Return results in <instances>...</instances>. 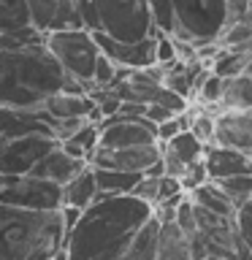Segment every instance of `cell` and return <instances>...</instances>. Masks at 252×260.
I'll list each match as a JSON object with an SVG mask.
<instances>
[{
    "instance_id": "cell-19",
    "label": "cell",
    "mask_w": 252,
    "mask_h": 260,
    "mask_svg": "<svg viewBox=\"0 0 252 260\" xmlns=\"http://www.w3.org/2000/svg\"><path fill=\"white\" fill-rule=\"evenodd\" d=\"M154 260H193V255H190V239H187V236L179 231L174 222H160Z\"/></svg>"
},
{
    "instance_id": "cell-39",
    "label": "cell",
    "mask_w": 252,
    "mask_h": 260,
    "mask_svg": "<svg viewBox=\"0 0 252 260\" xmlns=\"http://www.w3.org/2000/svg\"><path fill=\"white\" fill-rule=\"evenodd\" d=\"M241 19H244V22H247L249 27H252V6L247 8V11H244V16H241Z\"/></svg>"
},
{
    "instance_id": "cell-26",
    "label": "cell",
    "mask_w": 252,
    "mask_h": 260,
    "mask_svg": "<svg viewBox=\"0 0 252 260\" xmlns=\"http://www.w3.org/2000/svg\"><path fill=\"white\" fill-rule=\"evenodd\" d=\"M219 190H223L231 203L236 209L241 206V203H247L252 198V174H241V176H228V179H217L214 182Z\"/></svg>"
},
{
    "instance_id": "cell-42",
    "label": "cell",
    "mask_w": 252,
    "mask_h": 260,
    "mask_svg": "<svg viewBox=\"0 0 252 260\" xmlns=\"http://www.w3.org/2000/svg\"><path fill=\"white\" fill-rule=\"evenodd\" d=\"M247 3H249V6H252V0H247Z\"/></svg>"
},
{
    "instance_id": "cell-12",
    "label": "cell",
    "mask_w": 252,
    "mask_h": 260,
    "mask_svg": "<svg viewBox=\"0 0 252 260\" xmlns=\"http://www.w3.org/2000/svg\"><path fill=\"white\" fill-rule=\"evenodd\" d=\"M214 144L252 154V109L217 114L214 117Z\"/></svg>"
},
{
    "instance_id": "cell-40",
    "label": "cell",
    "mask_w": 252,
    "mask_h": 260,
    "mask_svg": "<svg viewBox=\"0 0 252 260\" xmlns=\"http://www.w3.org/2000/svg\"><path fill=\"white\" fill-rule=\"evenodd\" d=\"M49 260H68V257H65V252L60 249V252H57V255H54V257H49Z\"/></svg>"
},
{
    "instance_id": "cell-13",
    "label": "cell",
    "mask_w": 252,
    "mask_h": 260,
    "mask_svg": "<svg viewBox=\"0 0 252 260\" xmlns=\"http://www.w3.org/2000/svg\"><path fill=\"white\" fill-rule=\"evenodd\" d=\"M160 160L168 176H182L187 166L203 160V144L195 138L190 130H182L174 138H168L166 144H160Z\"/></svg>"
},
{
    "instance_id": "cell-9",
    "label": "cell",
    "mask_w": 252,
    "mask_h": 260,
    "mask_svg": "<svg viewBox=\"0 0 252 260\" xmlns=\"http://www.w3.org/2000/svg\"><path fill=\"white\" fill-rule=\"evenodd\" d=\"M154 127L146 117H109L98 125V146L103 149H125V146H141L154 144Z\"/></svg>"
},
{
    "instance_id": "cell-41",
    "label": "cell",
    "mask_w": 252,
    "mask_h": 260,
    "mask_svg": "<svg viewBox=\"0 0 252 260\" xmlns=\"http://www.w3.org/2000/svg\"><path fill=\"white\" fill-rule=\"evenodd\" d=\"M206 260H225V257H206Z\"/></svg>"
},
{
    "instance_id": "cell-35",
    "label": "cell",
    "mask_w": 252,
    "mask_h": 260,
    "mask_svg": "<svg viewBox=\"0 0 252 260\" xmlns=\"http://www.w3.org/2000/svg\"><path fill=\"white\" fill-rule=\"evenodd\" d=\"M154 62L168 68V65L176 62V46L174 38L166 36V32H154Z\"/></svg>"
},
{
    "instance_id": "cell-8",
    "label": "cell",
    "mask_w": 252,
    "mask_h": 260,
    "mask_svg": "<svg viewBox=\"0 0 252 260\" xmlns=\"http://www.w3.org/2000/svg\"><path fill=\"white\" fill-rule=\"evenodd\" d=\"M57 141L46 133L0 138V174H30L38 160L49 154Z\"/></svg>"
},
{
    "instance_id": "cell-2",
    "label": "cell",
    "mask_w": 252,
    "mask_h": 260,
    "mask_svg": "<svg viewBox=\"0 0 252 260\" xmlns=\"http://www.w3.org/2000/svg\"><path fill=\"white\" fill-rule=\"evenodd\" d=\"M62 84L65 71L44 44L0 52V106L38 111Z\"/></svg>"
},
{
    "instance_id": "cell-14",
    "label": "cell",
    "mask_w": 252,
    "mask_h": 260,
    "mask_svg": "<svg viewBox=\"0 0 252 260\" xmlns=\"http://www.w3.org/2000/svg\"><path fill=\"white\" fill-rule=\"evenodd\" d=\"M41 109L49 114V119H87L95 125L103 122L95 101L87 92H54Z\"/></svg>"
},
{
    "instance_id": "cell-5",
    "label": "cell",
    "mask_w": 252,
    "mask_h": 260,
    "mask_svg": "<svg viewBox=\"0 0 252 260\" xmlns=\"http://www.w3.org/2000/svg\"><path fill=\"white\" fill-rule=\"evenodd\" d=\"M98 14V30L114 41H144L154 36V24L149 16L146 0H89Z\"/></svg>"
},
{
    "instance_id": "cell-23",
    "label": "cell",
    "mask_w": 252,
    "mask_h": 260,
    "mask_svg": "<svg viewBox=\"0 0 252 260\" xmlns=\"http://www.w3.org/2000/svg\"><path fill=\"white\" fill-rule=\"evenodd\" d=\"M98 192L106 195H130L138 179L144 174H128V171H111V168H92Z\"/></svg>"
},
{
    "instance_id": "cell-30",
    "label": "cell",
    "mask_w": 252,
    "mask_h": 260,
    "mask_svg": "<svg viewBox=\"0 0 252 260\" xmlns=\"http://www.w3.org/2000/svg\"><path fill=\"white\" fill-rule=\"evenodd\" d=\"M146 6H149V16H152V24H154V32L174 36L176 19H174V6H171V0H146Z\"/></svg>"
},
{
    "instance_id": "cell-22",
    "label": "cell",
    "mask_w": 252,
    "mask_h": 260,
    "mask_svg": "<svg viewBox=\"0 0 252 260\" xmlns=\"http://www.w3.org/2000/svg\"><path fill=\"white\" fill-rule=\"evenodd\" d=\"M187 195H190V201L195 203V206H201L206 211H214V214H219V217H233L236 214V206L231 203V198H228L214 182H203Z\"/></svg>"
},
{
    "instance_id": "cell-24",
    "label": "cell",
    "mask_w": 252,
    "mask_h": 260,
    "mask_svg": "<svg viewBox=\"0 0 252 260\" xmlns=\"http://www.w3.org/2000/svg\"><path fill=\"white\" fill-rule=\"evenodd\" d=\"M95 146H98V125L95 122H84L73 136H68L65 141H60L62 152H68L71 157H76V160H84L87 166H89V157H92Z\"/></svg>"
},
{
    "instance_id": "cell-3",
    "label": "cell",
    "mask_w": 252,
    "mask_h": 260,
    "mask_svg": "<svg viewBox=\"0 0 252 260\" xmlns=\"http://www.w3.org/2000/svg\"><path fill=\"white\" fill-rule=\"evenodd\" d=\"M60 209L33 211L0 203V260H49L62 249Z\"/></svg>"
},
{
    "instance_id": "cell-44",
    "label": "cell",
    "mask_w": 252,
    "mask_h": 260,
    "mask_svg": "<svg viewBox=\"0 0 252 260\" xmlns=\"http://www.w3.org/2000/svg\"><path fill=\"white\" fill-rule=\"evenodd\" d=\"M249 160H252V154H249Z\"/></svg>"
},
{
    "instance_id": "cell-17",
    "label": "cell",
    "mask_w": 252,
    "mask_h": 260,
    "mask_svg": "<svg viewBox=\"0 0 252 260\" xmlns=\"http://www.w3.org/2000/svg\"><path fill=\"white\" fill-rule=\"evenodd\" d=\"M87 168V162L84 160H76V157H71L68 152H62L60 149V144L54 146L49 154H44V157L38 160V166L30 171L33 176H41V179H49V182H54V184H68L73 176L79 174V171H84Z\"/></svg>"
},
{
    "instance_id": "cell-4",
    "label": "cell",
    "mask_w": 252,
    "mask_h": 260,
    "mask_svg": "<svg viewBox=\"0 0 252 260\" xmlns=\"http://www.w3.org/2000/svg\"><path fill=\"white\" fill-rule=\"evenodd\" d=\"M176 30L174 38L193 46L219 41L228 24V0H171Z\"/></svg>"
},
{
    "instance_id": "cell-11",
    "label": "cell",
    "mask_w": 252,
    "mask_h": 260,
    "mask_svg": "<svg viewBox=\"0 0 252 260\" xmlns=\"http://www.w3.org/2000/svg\"><path fill=\"white\" fill-rule=\"evenodd\" d=\"M92 41H95L98 52L109 57L117 68L141 71V68L154 65V36L144 38V41H133V44H125V41L109 38L106 32H92Z\"/></svg>"
},
{
    "instance_id": "cell-38",
    "label": "cell",
    "mask_w": 252,
    "mask_h": 260,
    "mask_svg": "<svg viewBox=\"0 0 252 260\" xmlns=\"http://www.w3.org/2000/svg\"><path fill=\"white\" fill-rule=\"evenodd\" d=\"M244 73H247V76L252 79V54L247 57V62H244Z\"/></svg>"
},
{
    "instance_id": "cell-27",
    "label": "cell",
    "mask_w": 252,
    "mask_h": 260,
    "mask_svg": "<svg viewBox=\"0 0 252 260\" xmlns=\"http://www.w3.org/2000/svg\"><path fill=\"white\" fill-rule=\"evenodd\" d=\"M244 62H247L244 54L231 52V49H223V52L209 62V71L219 79H233V76H239V73H244Z\"/></svg>"
},
{
    "instance_id": "cell-7",
    "label": "cell",
    "mask_w": 252,
    "mask_h": 260,
    "mask_svg": "<svg viewBox=\"0 0 252 260\" xmlns=\"http://www.w3.org/2000/svg\"><path fill=\"white\" fill-rule=\"evenodd\" d=\"M0 203L33 211H57L62 206V187L33 174H0Z\"/></svg>"
},
{
    "instance_id": "cell-29",
    "label": "cell",
    "mask_w": 252,
    "mask_h": 260,
    "mask_svg": "<svg viewBox=\"0 0 252 260\" xmlns=\"http://www.w3.org/2000/svg\"><path fill=\"white\" fill-rule=\"evenodd\" d=\"M57 6H60V0H27L30 24L41 32H49L54 22V14H57Z\"/></svg>"
},
{
    "instance_id": "cell-33",
    "label": "cell",
    "mask_w": 252,
    "mask_h": 260,
    "mask_svg": "<svg viewBox=\"0 0 252 260\" xmlns=\"http://www.w3.org/2000/svg\"><path fill=\"white\" fill-rule=\"evenodd\" d=\"M190 133L198 138L203 146L214 144V117L209 111H198V114H190Z\"/></svg>"
},
{
    "instance_id": "cell-43",
    "label": "cell",
    "mask_w": 252,
    "mask_h": 260,
    "mask_svg": "<svg viewBox=\"0 0 252 260\" xmlns=\"http://www.w3.org/2000/svg\"><path fill=\"white\" fill-rule=\"evenodd\" d=\"M247 260H252V255H249V257H247Z\"/></svg>"
},
{
    "instance_id": "cell-25",
    "label": "cell",
    "mask_w": 252,
    "mask_h": 260,
    "mask_svg": "<svg viewBox=\"0 0 252 260\" xmlns=\"http://www.w3.org/2000/svg\"><path fill=\"white\" fill-rule=\"evenodd\" d=\"M30 24L27 0H0V32L22 30Z\"/></svg>"
},
{
    "instance_id": "cell-16",
    "label": "cell",
    "mask_w": 252,
    "mask_h": 260,
    "mask_svg": "<svg viewBox=\"0 0 252 260\" xmlns=\"http://www.w3.org/2000/svg\"><path fill=\"white\" fill-rule=\"evenodd\" d=\"M203 168H206L209 182H217V179H228V176L252 174V160L244 152L209 144V146H203Z\"/></svg>"
},
{
    "instance_id": "cell-34",
    "label": "cell",
    "mask_w": 252,
    "mask_h": 260,
    "mask_svg": "<svg viewBox=\"0 0 252 260\" xmlns=\"http://www.w3.org/2000/svg\"><path fill=\"white\" fill-rule=\"evenodd\" d=\"M174 225L187 236V239H193V236H195V214H193V201H190V195H184V198L176 203Z\"/></svg>"
},
{
    "instance_id": "cell-1",
    "label": "cell",
    "mask_w": 252,
    "mask_h": 260,
    "mask_svg": "<svg viewBox=\"0 0 252 260\" xmlns=\"http://www.w3.org/2000/svg\"><path fill=\"white\" fill-rule=\"evenodd\" d=\"M154 217V206L136 195L98 192L87 209H81L76 225L65 233L62 252L68 260H101L125 241H130Z\"/></svg>"
},
{
    "instance_id": "cell-28",
    "label": "cell",
    "mask_w": 252,
    "mask_h": 260,
    "mask_svg": "<svg viewBox=\"0 0 252 260\" xmlns=\"http://www.w3.org/2000/svg\"><path fill=\"white\" fill-rule=\"evenodd\" d=\"M33 44H44V32L36 30L33 24H27L22 30L0 32V52H14V49H24Z\"/></svg>"
},
{
    "instance_id": "cell-6",
    "label": "cell",
    "mask_w": 252,
    "mask_h": 260,
    "mask_svg": "<svg viewBox=\"0 0 252 260\" xmlns=\"http://www.w3.org/2000/svg\"><path fill=\"white\" fill-rule=\"evenodd\" d=\"M44 46L65 71V76L81 81L92 89V71L98 60V46L89 30H52L44 32Z\"/></svg>"
},
{
    "instance_id": "cell-32",
    "label": "cell",
    "mask_w": 252,
    "mask_h": 260,
    "mask_svg": "<svg viewBox=\"0 0 252 260\" xmlns=\"http://www.w3.org/2000/svg\"><path fill=\"white\" fill-rule=\"evenodd\" d=\"M223 84H225V79H219L211 71H206V73H203V79L198 81V87H195L198 101L203 106H217L219 103V95H223Z\"/></svg>"
},
{
    "instance_id": "cell-31",
    "label": "cell",
    "mask_w": 252,
    "mask_h": 260,
    "mask_svg": "<svg viewBox=\"0 0 252 260\" xmlns=\"http://www.w3.org/2000/svg\"><path fill=\"white\" fill-rule=\"evenodd\" d=\"M122 73H125V68H117V65H114L106 54H98L95 71H92V89L95 87H114Z\"/></svg>"
},
{
    "instance_id": "cell-20",
    "label": "cell",
    "mask_w": 252,
    "mask_h": 260,
    "mask_svg": "<svg viewBox=\"0 0 252 260\" xmlns=\"http://www.w3.org/2000/svg\"><path fill=\"white\" fill-rule=\"evenodd\" d=\"M217 106H219V114L223 111H249L252 109V79L247 73L225 79L223 95H219Z\"/></svg>"
},
{
    "instance_id": "cell-10",
    "label": "cell",
    "mask_w": 252,
    "mask_h": 260,
    "mask_svg": "<svg viewBox=\"0 0 252 260\" xmlns=\"http://www.w3.org/2000/svg\"><path fill=\"white\" fill-rule=\"evenodd\" d=\"M160 160V144H141V146H125V149H103L95 146L89 166L92 168H111V171H128V174H144L152 162Z\"/></svg>"
},
{
    "instance_id": "cell-37",
    "label": "cell",
    "mask_w": 252,
    "mask_h": 260,
    "mask_svg": "<svg viewBox=\"0 0 252 260\" xmlns=\"http://www.w3.org/2000/svg\"><path fill=\"white\" fill-rule=\"evenodd\" d=\"M158 184H160V176H141L130 195H136L138 201H144V203H149V206H154V203H158Z\"/></svg>"
},
{
    "instance_id": "cell-18",
    "label": "cell",
    "mask_w": 252,
    "mask_h": 260,
    "mask_svg": "<svg viewBox=\"0 0 252 260\" xmlns=\"http://www.w3.org/2000/svg\"><path fill=\"white\" fill-rule=\"evenodd\" d=\"M158 231H160V219L152 217L133 239L125 241L122 247H117L101 260H154V252H158Z\"/></svg>"
},
{
    "instance_id": "cell-36",
    "label": "cell",
    "mask_w": 252,
    "mask_h": 260,
    "mask_svg": "<svg viewBox=\"0 0 252 260\" xmlns=\"http://www.w3.org/2000/svg\"><path fill=\"white\" fill-rule=\"evenodd\" d=\"M233 219H236V228H239V233H241L244 244H247V249L252 252V198H249L247 203H241L239 209H236Z\"/></svg>"
},
{
    "instance_id": "cell-15",
    "label": "cell",
    "mask_w": 252,
    "mask_h": 260,
    "mask_svg": "<svg viewBox=\"0 0 252 260\" xmlns=\"http://www.w3.org/2000/svg\"><path fill=\"white\" fill-rule=\"evenodd\" d=\"M52 122L44 109H14V106H0V138H16L30 133H46L52 136Z\"/></svg>"
},
{
    "instance_id": "cell-21",
    "label": "cell",
    "mask_w": 252,
    "mask_h": 260,
    "mask_svg": "<svg viewBox=\"0 0 252 260\" xmlns=\"http://www.w3.org/2000/svg\"><path fill=\"white\" fill-rule=\"evenodd\" d=\"M98 187H95V174L92 166H87L84 171H79L68 184H62V206H73V209H87L95 201Z\"/></svg>"
}]
</instances>
